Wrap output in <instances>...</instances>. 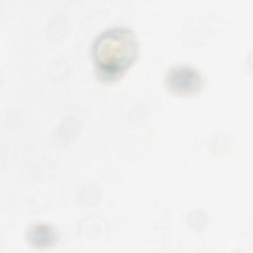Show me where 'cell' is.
<instances>
[{
    "label": "cell",
    "mask_w": 253,
    "mask_h": 253,
    "mask_svg": "<svg viewBox=\"0 0 253 253\" xmlns=\"http://www.w3.org/2000/svg\"><path fill=\"white\" fill-rule=\"evenodd\" d=\"M137 47L136 37L127 28L115 27L102 32L92 46L98 76L106 80L120 77L135 59Z\"/></svg>",
    "instance_id": "6da1fadb"
},
{
    "label": "cell",
    "mask_w": 253,
    "mask_h": 253,
    "mask_svg": "<svg viewBox=\"0 0 253 253\" xmlns=\"http://www.w3.org/2000/svg\"><path fill=\"white\" fill-rule=\"evenodd\" d=\"M167 84L174 92L192 93L201 88L202 77L197 69L188 65H178L169 70Z\"/></svg>",
    "instance_id": "7a4b0ae2"
}]
</instances>
